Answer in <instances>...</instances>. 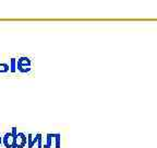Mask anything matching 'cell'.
Masks as SVG:
<instances>
[{"label":"cell","instance_id":"obj_5","mask_svg":"<svg viewBox=\"0 0 157 148\" xmlns=\"http://www.w3.org/2000/svg\"><path fill=\"white\" fill-rule=\"evenodd\" d=\"M10 72H17V58L10 59Z\"/></svg>","mask_w":157,"mask_h":148},{"label":"cell","instance_id":"obj_6","mask_svg":"<svg viewBox=\"0 0 157 148\" xmlns=\"http://www.w3.org/2000/svg\"><path fill=\"white\" fill-rule=\"evenodd\" d=\"M10 70V65L6 63H0V72H7Z\"/></svg>","mask_w":157,"mask_h":148},{"label":"cell","instance_id":"obj_7","mask_svg":"<svg viewBox=\"0 0 157 148\" xmlns=\"http://www.w3.org/2000/svg\"><path fill=\"white\" fill-rule=\"evenodd\" d=\"M1 144H2V137L0 136V145H1Z\"/></svg>","mask_w":157,"mask_h":148},{"label":"cell","instance_id":"obj_1","mask_svg":"<svg viewBox=\"0 0 157 148\" xmlns=\"http://www.w3.org/2000/svg\"><path fill=\"white\" fill-rule=\"evenodd\" d=\"M31 66H32V63L29 57L22 56L17 59V69L20 72H23V74L29 72L31 70Z\"/></svg>","mask_w":157,"mask_h":148},{"label":"cell","instance_id":"obj_4","mask_svg":"<svg viewBox=\"0 0 157 148\" xmlns=\"http://www.w3.org/2000/svg\"><path fill=\"white\" fill-rule=\"evenodd\" d=\"M40 137H42V135H40V134H37L36 136H34L33 134H29V135H27V147L32 148L35 144L37 145V144H38L39 138H40Z\"/></svg>","mask_w":157,"mask_h":148},{"label":"cell","instance_id":"obj_3","mask_svg":"<svg viewBox=\"0 0 157 148\" xmlns=\"http://www.w3.org/2000/svg\"><path fill=\"white\" fill-rule=\"evenodd\" d=\"M27 146V136L20 132L15 135V148H24Z\"/></svg>","mask_w":157,"mask_h":148},{"label":"cell","instance_id":"obj_2","mask_svg":"<svg viewBox=\"0 0 157 148\" xmlns=\"http://www.w3.org/2000/svg\"><path fill=\"white\" fill-rule=\"evenodd\" d=\"M2 144L6 148H15V135L12 132H8L2 136Z\"/></svg>","mask_w":157,"mask_h":148}]
</instances>
